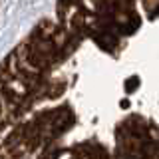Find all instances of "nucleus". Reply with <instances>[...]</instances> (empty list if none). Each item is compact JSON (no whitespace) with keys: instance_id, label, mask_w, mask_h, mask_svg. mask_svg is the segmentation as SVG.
Segmentation results:
<instances>
[{"instance_id":"1","label":"nucleus","mask_w":159,"mask_h":159,"mask_svg":"<svg viewBox=\"0 0 159 159\" xmlns=\"http://www.w3.org/2000/svg\"><path fill=\"white\" fill-rule=\"evenodd\" d=\"M0 159H159V0H56L0 60Z\"/></svg>"}]
</instances>
